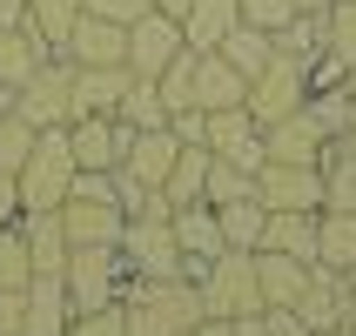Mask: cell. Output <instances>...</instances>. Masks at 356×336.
<instances>
[{
    "label": "cell",
    "instance_id": "cell-22",
    "mask_svg": "<svg viewBox=\"0 0 356 336\" xmlns=\"http://www.w3.org/2000/svg\"><path fill=\"white\" fill-rule=\"evenodd\" d=\"M40 61H47V40L34 27H7L0 34V108H14V88L34 74Z\"/></svg>",
    "mask_w": 356,
    "mask_h": 336
},
{
    "label": "cell",
    "instance_id": "cell-4",
    "mask_svg": "<svg viewBox=\"0 0 356 336\" xmlns=\"http://www.w3.org/2000/svg\"><path fill=\"white\" fill-rule=\"evenodd\" d=\"M128 262H121V249H108V242H88V249H67V269H60V289H67V303H74V317H88V310H108V303L128 296Z\"/></svg>",
    "mask_w": 356,
    "mask_h": 336
},
{
    "label": "cell",
    "instance_id": "cell-34",
    "mask_svg": "<svg viewBox=\"0 0 356 336\" xmlns=\"http://www.w3.org/2000/svg\"><path fill=\"white\" fill-rule=\"evenodd\" d=\"M323 54H337L343 67L356 61V0H330L323 7Z\"/></svg>",
    "mask_w": 356,
    "mask_h": 336
},
{
    "label": "cell",
    "instance_id": "cell-29",
    "mask_svg": "<svg viewBox=\"0 0 356 336\" xmlns=\"http://www.w3.org/2000/svg\"><path fill=\"white\" fill-rule=\"evenodd\" d=\"M216 54L229 61L242 81H249V74H262V67H269V54H276V47H269V34H256V27H242V20H236V27L222 34V47H216Z\"/></svg>",
    "mask_w": 356,
    "mask_h": 336
},
{
    "label": "cell",
    "instance_id": "cell-28",
    "mask_svg": "<svg viewBox=\"0 0 356 336\" xmlns=\"http://www.w3.org/2000/svg\"><path fill=\"white\" fill-rule=\"evenodd\" d=\"M202 175H209V148H181L175 168H168V182H161L155 195L168 202V209H188V202H202Z\"/></svg>",
    "mask_w": 356,
    "mask_h": 336
},
{
    "label": "cell",
    "instance_id": "cell-52",
    "mask_svg": "<svg viewBox=\"0 0 356 336\" xmlns=\"http://www.w3.org/2000/svg\"><path fill=\"white\" fill-rule=\"evenodd\" d=\"M343 95L356 101V61H350V67H343Z\"/></svg>",
    "mask_w": 356,
    "mask_h": 336
},
{
    "label": "cell",
    "instance_id": "cell-40",
    "mask_svg": "<svg viewBox=\"0 0 356 336\" xmlns=\"http://www.w3.org/2000/svg\"><path fill=\"white\" fill-rule=\"evenodd\" d=\"M67 336H128V323H121V303H108V310H88V317L67 323Z\"/></svg>",
    "mask_w": 356,
    "mask_h": 336
},
{
    "label": "cell",
    "instance_id": "cell-41",
    "mask_svg": "<svg viewBox=\"0 0 356 336\" xmlns=\"http://www.w3.org/2000/svg\"><path fill=\"white\" fill-rule=\"evenodd\" d=\"M168 135H175L181 148H202V135H209V115H202V108H175V115H168Z\"/></svg>",
    "mask_w": 356,
    "mask_h": 336
},
{
    "label": "cell",
    "instance_id": "cell-13",
    "mask_svg": "<svg viewBox=\"0 0 356 336\" xmlns=\"http://www.w3.org/2000/svg\"><path fill=\"white\" fill-rule=\"evenodd\" d=\"M256 202H262V209H323V168L262 161V168H256Z\"/></svg>",
    "mask_w": 356,
    "mask_h": 336
},
{
    "label": "cell",
    "instance_id": "cell-33",
    "mask_svg": "<svg viewBox=\"0 0 356 336\" xmlns=\"http://www.w3.org/2000/svg\"><path fill=\"white\" fill-rule=\"evenodd\" d=\"M115 121H128V128H168V101H161V88L135 74V88H128L121 108H115Z\"/></svg>",
    "mask_w": 356,
    "mask_h": 336
},
{
    "label": "cell",
    "instance_id": "cell-6",
    "mask_svg": "<svg viewBox=\"0 0 356 336\" xmlns=\"http://www.w3.org/2000/svg\"><path fill=\"white\" fill-rule=\"evenodd\" d=\"M14 115L27 121V128H67V121H74V61L47 54L34 74L14 88Z\"/></svg>",
    "mask_w": 356,
    "mask_h": 336
},
{
    "label": "cell",
    "instance_id": "cell-30",
    "mask_svg": "<svg viewBox=\"0 0 356 336\" xmlns=\"http://www.w3.org/2000/svg\"><path fill=\"white\" fill-rule=\"evenodd\" d=\"M81 20V0H27V27L47 40V54L67 47V27Z\"/></svg>",
    "mask_w": 356,
    "mask_h": 336
},
{
    "label": "cell",
    "instance_id": "cell-42",
    "mask_svg": "<svg viewBox=\"0 0 356 336\" xmlns=\"http://www.w3.org/2000/svg\"><path fill=\"white\" fill-rule=\"evenodd\" d=\"M115 202H121V216H141V209L155 202V189H141L128 168H115Z\"/></svg>",
    "mask_w": 356,
    "mask_h": 336
},
{
    "label": "cell",
    "instance_id": "cell-18",
    "mask_svg": "<svg viewBox=\"0 0 356 336\" xmlns=\"http://www.w3.org/2000/svg\"><path fill=\"white\" fill-rule=\"evenodd\" d=\"M128 88H135V67L128 61L121 67H74V115H108L115 121Z\"/></svg>",
    "mask_w": 356,
    "mask_h": 336
},
{
    "label": "cell",
    "instance_id": "cell-3",
    "mask_svg": "<svg viewBox=\"0 0 356 336\" xmlns=\"http://www.w3.org/2000/svg\"><path fill=\"white\" fill-rule=\"evenodd\" d=\"M121 262H128V276H141V282H168V276H181V249H175V229H168V202H148L141 216H128L121 222Z\"/></svg>",
    "mask_w": 356,
    "mask_h": 336
},
{
    "label": "cell",
    "instance_id": "cell-14",
    "mask_svg": "<svg viewBox=\"0 0 356 336\" xmlns=\"http://www.w3.org/2000/svg\"><path fill=\"white\" fill-rule=\"evenodd\" d=\"M202 148H209V155H222V161H236V168H249V175L262 168V128H256V115H249V108H216V115H209Z\"/></svg>",
    "mask_w": 356,
    "mask_h": 336
},
{
    "label": "cell",
    "instance_id": "cell-5",
    "mask_svg": "<svg viewBox=\"0 0 356 336\" xmlns=\"http://www.w3.org/2000/svg\"><path fill=\"white\" fill-rule=\"evenodd\" d=\"M202 289V310L222 323H242V317H256L262 310V289H256V249H222L209 269L195 276Z\"/></svg>",
    "mask_w": 356,
    "mask_h": 336
},
{
    "label": "cell",
    "instance_id": "cell-7",
    "mask_svg": "<svg viewBox=\"0 0 356 336\" xmlns=\"http://www.w3.org/2000/svg\"><path fill=\"white\" fill-rule=\"evenodd\" d=\"M302 101H309V61L269 54V67H262V74H249V95H242V108L256 115V128H269V121L296 115Z\"/></svg>",
    "mask_w": 356,
    "mask_h": 336
},
{
    "label": "cell",
    "instance_id": "cell-1",
    "mask_svg": "<svg viewBox=\"0 0 356 336\" xmlns=\"http://www.w3.org/2000/svg\"><path fill=\"white\" fill-rule=\"evenodd\" d=\"M209 317L202 310V289L188 276H168V282H128V296H121V323H128V336H181L195 330V323Z\"/></svg>",
    "mask_w": 356,
    "mask_h": 336
},
{
    "label": "cell",
    "instance_id": "cell-19",
    "mask_svg": "<svg viewBox=\"0 0 356 336\" xmlns=\"http://www.w3.org/2000/svg\"><path fill=\"white\" fill-rule=\"evenodd\" d=\"M20 242H27V262L34 276H60L67 269V229H60V209H40V216H20Z\"/></svg>",
    "mask_w": 356,
    "mask_h": 336
},
{
    "label": "cell",
    "instance_id": "cell-48",
    "mask_svg": "<svg viewBox=\"0 0 356 336\" xmlns=\"http://www.w3.org/2000/svg\"><path fill=\"white\" fill-rule=\"evenodd\" d=\"M188 336H236V323H222V317H202Z\"/></svg>",
    "mask_w": 356,
    "mask_h": 336
},
{
    "label": "cell",
    "instance_id": "cell-46",
    "mask_svg": "<svg viewBox=\"0 0 356 336\" xmlns=\"http://www.w3.org/2000/svg\"><path fill=\"white\" fill-rule=\"evenodd\" d=\"M7 222H20V189H14V175H0V229Z\"/></svg>",
    "mask_w": 356,
    "mask_h": 336
},
{
    "label": "cell",
    "instance_id": "cell-10",
    "mask_svg": "<svg viewBox=\"0 0 356 336\" xmlns=\"http://www.w3.org/2000/svg\"><path fill=\"white\" fill-rule=\"evenodd\" d=\"M188 40H181V20L175 14H161V7H148L141 20H128V67H135L141 81H155L168 61L181 54Z\"/></svg>",
    "mask_w": 356,
    "mask_h": 336
},
{
    "label": "cell",
    "instance_id": "cell-36",
    "mask_svg": "<svg viewBox=\"0 0 356 336\" xmlns=\"http://www.w3.org/2000/svg\"><path fill=\"white\" fill-rule=\"evenodd\" d=\"M34 135L40 128H27L14 108H0V175H20V161L34 155Z\"/></svg>",
    "mask_w": 356,
    "mask_h": 336
},
{
    "label": "cell",
    "instance_id": "cell-17",
    "mask_svg": "<svg viewBox=\"0 0 356 336\" xmlns=\"http://www.w3.org/2000/svg\"><path fill=\"white\" fill-rule=\"evenodd\" d=\"M316 222H323V209H269L256 249H282L296 262H316Z\"/></svg>",
    "mask_w": 356,
    "mask_h": 336
},
{
    "label": "cell",
    "instance_id": "cell-16",
    "mask_svg": "<svg viewBox=\"0 0 356 336\" xmlns=\"http://www.w3.org/2000/svg\"><path fill=\"white\" fill-rule=\"evenodd\" d=\"M175 155H181V141L168 135V128H135V135H128L121 168H128L141 189H161V182H168V168H175Z\"/></svg>",
    "mask_w": 356,
    "mask_h": 336
},
{
    "label": "cell",
    "instance_id": "cell-37",
    "mask_svg": "<svg viewBox=\"0 0 356 336\" xmlns=\"http://www.w3.org/2000/svg\"><path fill=\"white\" fill-rule=\"evenodd\" d=\"M34 282V262H27V242H20V222L0 229V289H27Z\"/></svg>",
    "mask_w": 356,
    "mask_h": 336
},
{
    "label": "cell",
    "instance_id": "cell-51",
    "mask_svg": "<svg viewBox=\"0 0 356 336\" xmlns=\"http://www.w3.org/2000/svg\"><path fill=\"white\" fill-rule=\"evenodd\" d=\"M289 7H296V14H323V7H330V0H289Z\"/></svg>",
    "mask_w": 356,
    "mask_h": 336
},
{
    "label": "cell",
    "instance_id": "cell-53",
    "mask_svg": "<svg viewBox=\"0 0 356 336\" xmlns=\"http://www.w3.org/2000/svg\"><path fill=\"white\" fill-rule=\"evenodd\" d=\"M330 336H356V323H343V330H330Z\"/></svg>",
    "mask_w": 356,
    "mask_h": 336
},
{
    "label": "cell",
    "instance_id": "cell-43",
    "mask_svg": "<svg viewBox=\"0 0 356 336\" xmlns=\"http://www.w3.org/2000/svg\"><path fill=\"white\" fill-rule=\"evenodd\" d=\"M81 14H101V20H121L128 27V20L148 14V0H81Z\"/></svg>",
    "mask_w": 356,
    "mask_h": 336
},
{
    "label": "cell",
    "instance_id": "cell-25",
    "mask_svg": "<svg viewBox=\"0 0 356 336\" xmlns=\"http://www.w3.org/2000/svg\"><path fill=\"white\" fill-rule=\"evenodd\" d=\"M316 269H356V209H323L316 222Z\"/></svg>",
    "mask_w": 356,
    "mask_h": 336
},
{
    "label": "cell",
    "instance_id": "cell-31",
    "mask_svg": "<svg viewBox=\"0 0 356 336\" xmlns=\"http://www.w3.org/2000/svg\"><path fill=\"white\" fill-rule=\"evenodd\" d=\"M269 47L289 54V61H316L323 54V14H289L276 34H269Z\"/></svg>",
    "mask_w": 356,
    "mask_h": 336
},
{
    "label": "cell",
    "instance_id": "cell-8",
    "mask_svg": "<svg viewBox=\"0 0 356 336\" xmlns=\"http://www.w3.org/2000/svg\"><path fill=\"white\" fill-rule=\"evenodd\" d=\"M289 310L302 317L309 336H330V330H343V323H356V289L337 269H309V282H302V296L289 303Z\"/></svg>",
    "mask_w": 356,
    "mask_h": 336
},
{
    "label": "cell",
    "instance_id": "cell-20",
    "mask_svg": "<svg viewBox=\"0 0 356 336\" xmlns=\"http://www.w3.org/2000/svg\"><path fill=\"white\" fill-rule=\"evenodd\" d=\"M121 209L115 202H81V195H67L60 202V229H67V242H74V249H88V242H108V249H115L121 242Z\"/></svg>",
    "mask_w": 356,
    "mask_h": 336
},
{
    "label": "cell",
    "instance_id": "cell-38",
    "mask_svg": "<svg viewBox=\"0 0 356 336\" xmlns=\"http://www.w3.org/2000/svg\"><path fill=\"white\" fill-rule=\"evenodd\" d=\"M350 108H356V101L343 95V88H316V95H309V121H316L323 135H343V121H350Z\"/></svg>",
    "mask_w": 356,
    "mask_h": 336
},
{
    "label": "cell",
    "instance_id": "cell-12",
    "mask_svg": "<svg viewBox=\"0 0 356 336\" xmlns=\"http://www.w3.org/2000/svg\"><path fill=\"white\" fill-rule=\"evenodd\" d=\"M168 229H175V249H181V276L195 282L209 262L229 249L222 242V229H216V209L209 202H188V209H168Z\"/></svg>",
    "mask_w": 356,
    "mask_h": 336
},
{
    "label": "cell",
    "instance_id": "cell-11",
    "mask_svg": "<svg viewBox=\"0 0 356 336\" xmlns=\"http://www.w3.org/2000/svg\"><path fill=\"white\" fill-rule=\"evenodd\" d=\"M330 155V135H323L316 121H309V101H302L296 115H282L262 128V161H296V168H323Z\"/></svg>",
    "mask_w": 356,
    "mask_h": 336
},
{
    "label": "cell",
    "instance_id": "cell-55",
    "mask_svg": "<svg viewBox=\"0 0 356 336\" xmlns=\"http://www.w3.org/2000/svg\"><path fill=\"white\" fill-rule=\"evenodd\" d=\"M181 336H188V330H181Z\"/></svg>",
    "mask_w": 356,
    "mask_h": 336
},
{
    "label": "cell",
    "instance_id": "cell-15",
    "mask_svg": "<svg viewBox=\"0 0 356 336\" xmlns=\"http://www.w3.org/2000/svg\"><path fill=\"white\" fill-rule=\"evenodd\" d=\"M60 54L74 61V67H121L128 61V27L121 20H101V14H81L67 27V47Z\"/></svg>",
    "mask_w": 356,
    "mask_h": 336
},
{
    "label": "cell",
    "instance_id": "cell-21",
    "mask_svg": "<svg viewBox=\"0 0 356 336\" xmlns=\"http://www.w3.org/2000/svg\"><path fill=\"white\" fill-rule=\"evenodd\" d=\"M74 323V303L60 289V276H34L27 282V317H20V336H67Z\"/></svg>",
    "mask_w": 356,
    "mask_h": 336
},
{
    "label": "cell",
    "instance_id": "cell-24",
    "mask_svg": "<svg viewBox=\"0 0 356 336\" xmlns=\"http://www.w3.org/2000/svg\"><path fill=\"white\" fill-rule=\"evenodd\" d=\"M242 95H249V81H242L222 54H195V108H202V115L242 108Z\"/></svg>",
    "mask_w": 356,
    "mask_h": 336
},
{
    "label": "cell",
    "instance_id": "cell-39",
    "mask_svg": "<svg viewBox=\"0 0 356 336\" xmlns=\"http://www.w3.org/2000/svg\"><path fill=\"white\" fill-rule=\"evenodd\" d=\"M289 14H296L289 0H236V20H242V27H256V34H276Z\"/></svg>",
    "mask_w": 356,
    "mask_h": 336
},
{
    "label": "cell",
    "instance_id": "cell-26",
    "mask_svg": "<svg viewBox=\"0 0 356 336\" xmlns=\"http://www.w3.org/2000/svg\"><path fill=\"white\" fill-rule=\"evenodd\" d=\"M229 27H236V0H188V14H181V40L195 54H216Z\"/></svg>",
    "mask_w": 356,
    "mask_h": 336
},
{
    "label": "cell",
    "instance_id": "cell-44",
    "mask_svg": "<svg viewBox=\"0 0 356 336\" xmlns=\"http://www.w3.org/2000/svg\"><path fill=\"white\" fill-rule=\"evenodd\" d=\"M256 317H262V330H269V336H309V330H302V317L289 310V303H269V310H256Z\"/></svg>",
    "mask_w": 356,
    "mask_h": 336
},
{
    "label": "cell",
    "instance_id": "cell-50",
    "mask_svg": "<svg viewBox=\"0 0 356 336\" xmlns=\"http://www.w3.org/2000/svg\"><path fill=\"white\" fill-rule=\"evenodd\" d=\"M148 7H161V14H175V20L188 14V0H148Z\"/></svg>",
    "mask_w": 356,
    "mask_h": 336
},
{
    "label": "cell",
    "instance_id": "cell-23",
    "mask_svg": "<svg viewBox=\"0 0 356 336\" xmlns=\"http://www.w3.org/2000/svg\"><path fill=\"white\" fill-rule=\"evenodd\" d=\"M309 269H316V262H296V256H282V249H256V289H262V310H269V303H296V296H302V282H309Z\"/></svg>",
    "mask_w": 356,
    "mask_h": 336
},
{
    "label": "cell",
    "instance_id": "cell-54",
    "mask_svg": "<svg viewBox=\"0 0 356 336\" xmlns=\"http://www.w3.org/2000/svg\"><path fill=\"white\" fill-rule=\"evenodd\" d=\"M343 282H350V289H356V269H343Z\"/></svg>",
    "mask_w": 356,
    "mask_h": 336
},
{
    "label": "cell",
    "instance_id": "cell-32",
    "mask_svg": "<svg viewBox=\"0 0 356 336\" xmlns=\"http://www.w3.org/2000/svg\"><path fill=\"white\" fill-rule=\"evenodd\" d=\"M242 195H256V175H249V168H236V161H222V155H209L202 202H209V209H222V202H242Z\"/></svg>",
    "mask_w": 356,
    "mask_h": 336
},
{
    "label": "cell",
    "instance_id": "cell-27",
    "mask_svg": "<svg viewBox=\"0 0 356 336\" xmlns=\"http://www.w3.org/2000/svg\"><path fill=\"white\" fill-rule=\"evenodd\" d=\"M262 222H269V209H262L256 195L222 202V209H216V229H222V242H229V249H256V242H262Z\"/></svg>",
    "mask_w": 356,
    "mask_h": 336
},
{
    "label": "cell",
    "instance_id": "cell-2",
    "mask_svg": "<svg viewBox=\"0 0 356 336\" xmlns=\"http://www.w3.org/2000/svg\"><path fill=\"white\" fill-rule=\"evenodd\" d=\"M74 148H67V128H40L34 135V155L20 161V216H40V209H60L67 202V189H74Z\"/></svg>",
    "mask_w": 356,
    "mask_h": 336
},
{
    "label": "cell",
    "instance_id": "cell-35",
    "mask_svg": "<svg viewBox=\"0 0 356 336\" xmlns=\"http://www.w3.org/2000/svg\"><path fill=\"white\" fill-rule=\"evenodd\" d=\"M155 88H161V101H168V115H175V108H195V47H181L155 74Z\"/></svg>",
    "mask_w": 356,
    "mask_h": 336
},
{
    "label": "cell",
    "instance_id": "cell-47",
    "mask_svg": "<svg viewBox=\"0 0 356 336\" xmlns=\"http://www.w3.org/2000/svg\"><path fill=\"white\" fill-rule=\"evenodd\" d=\"M7 27H27V0H0V34Z\"/></svg>",
    "mask_w": 356,
    "mask_h": 336
},
{
    "label": "cell",
    "instance_id": "cell-45",
    "mask_svg": "<svg viewBox=\"0 0 356 336\" xmlns=\"http://www.w3.org/2000/svg\"><path fill=\"white\" fill-rule=\"evenodd\" d=\"M20 317H27V289H0V336H20Z\"/></svg>",
    "mask_w": 356,
    "mask_h": 336
},
{
    "label": "cell",
    "instance_id": "cell-49",
    "mask_svg": "<svg viewBox=\"0 0 356 336\" xmlns=\"http://www.w3.org/2000/svg\"><path fill=\"white\" fill-rule=\"evenodd\" d=\"M236 336H269V330H262V317H242V323H236Z\"/></svg>",
    "mask_w": 356,
    "mask_h": 336
},
{
    "label": "cell",
    "instance_id": "cell-9",
    "mask_svg": "<svg viewBox=\"0 0 356 336\" xmlns=\"http://www.w3.org/2000/svg\"><path fill=\"white\" fill-rule=\"evenodd\" d=\"M128 121H108V115H74L67 121V148H74V168H95V175H115L121 155H128Z\"/></svg>",
    "mask_w": 356,
    "mask_h": 336
}]
</instances>
